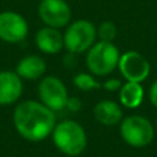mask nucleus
<instances>
[{"instance_id":"obj_1","label":"nucleus","mask_w":157,"mask_h":157,"mask_svg":"<svg viewBox=\"0 0 157 157\" xmlns=\"http://www.w3.org/2000/svg\"><path fill=\"white\" fill-rule=\"evenodd\" d=\"M13 121L22 138L30 142H40L52 134L57 125V117L54 110L44 103L26 99L17 105Z\"/></svg>"},{"instance_id":"obj_2","label":"nucleus","mask_w":157,"mask_h":157,"mask_svg":"<svg viewBox=\"0 0 157 157\" xmlns=\"http://www.w3.org/2000/svg\"><path fill=\"white\" fill-rule=\"evenodd\" d=\"M51 135L55 146L66 156H78L87 147V134L75 120H63L58 123Z\"/></svg>"},{"instance_id":"obj_3","label":"nucleus","mask_w":157,"mask_h":157,"mask_svg":"<svg viewBox=\"0 0 157 157\" xmlns=\"http://www.w3.org/2000/svg\"><path fill=\"white\" fill-rule=\"evenodd\" d=\"M120 52L113 43L98 41L87 51L86 65L92 75L108 76L119 65Z\"/></svg>"},{"instance_id":"obj_4","label":"nucleus","mask_w":157,"mask_h":157,"mask_svg":"<svg viewBox=\"0 0 157 157\" xmlns=\"http://www.w3.org/2000/svg\"><path fill=\"white\" fill-rule=\"evenodd\" d=\"M97 39V28L87 19L72 22L63 35V47L71 54H81L94 46Z\"/></svg>"},{"instance_id":"obj_5","label":"nucleus","mask_w":157,"mask_h":157,"mask_svg":"<svg viewBox=\"0 0 157 157\" xmlns=\"http://www.w3.org/2000/svg\"><path fill=\"white\" fill-rule=\"evenodd\" d=\"M120 135L132 147L147 146L155 138V127L144 116H128L121 120Z\"/></svg>"},{"instance_id":"obj_6","label":"nucleus","mask_w":157,"mask_h":157,"mask_svg":"<svg viewBox=\"0 0 157 157\" xmlns=\"http://www.w3.org/2000/svg\"><path fill=\"white\" fill-rule=\"evenodd\" d=\"M39 97L41 103L50 108L51 110H62L68 103V90L62 80L55 76H46L41 78L39 84Z\"/></svg>"},{"instance_id":"obj_7","label":"nucleus","mask_w":157,"mask_h":157,"mask_svg":"<svg viewBox=\"0 0 157 157\" xmlns=\"http://www.w3.org/2000/svg\"><path fill=\"white\" fill-rule=\"evenodd\" d=\"M39 17L51 28H63L71 22L72 11L65 0H41L39 4Z\"/></svg>"},{"instance_id":"obj_8","label":"nucleus","mask_w":157,"mask_h":157,"mask_svg":"<svg viewBox=\"0 0 157 157\" xmlns=\"http://www.w3.org/2000/svg\"><path fill=\"white\" fill-rule=\"evenodd\" d=\"M117 68L125 80L134 83H142L150 73V63L144 55L136 51H127L120 55Z\"/></svg>"},{"instance_id":"obj_9","label":"nucleus","mask_w":157,"mask_h":157,"mask_svg":"<svg viewBox=\"0 0 157 157\" xmlns=\"http://www.w3.org/2000/svg\"><path fill=\"white\" fill-rule=\"evenodd\" d=\"M29 26L21 14L14 11L0 13V40L6 43H21L26 39Z\"/></svg>"},{"instance_id":"obj_10","label":"nucleus","mask_w":157,"mask_h":157,"mask_svg":"<svg viewBox=\"0 0 157 157\" xmlns=\"http://www.w3.org/2000/svg\"><path fill=\"white\" fill-rule=\"evenodd\" d=\"M24 91L22 78L10 71L0 72V105L7 106L15 103Z\"/></svg>"},{"instance_id":"obj_11","label":"nucleus","mask_w":157,"mask_h":157,"mask_svg":"<svg viewBox=\"0 0 157 157\" xmlns=\"http://www.w3.org/2000/svg\"><path fill=\"white\" fill-rule=\"evenodd\" d=\"M36 46L41 52L57 54L63 48V35L57 28L46 26L36 33Z\"/></svg>"},{"instance_id":"obj_12","label":"nucleus","mask_w":157,"mask_h":157,"mask_svg":"<svg viewBox=\"0 0 157 157\" xmlns=\"http://www.w3.org/2000/svg\"><path fill=\"white\" fill-rule=\"evenodd\" d=\"M94 117L106 127L116 125L123 120V109L114 101H101L94 106Z\"/></svg>"},{"instance_id":"obj_13","label":"nucleus","mask_w":157,"mask_h":157,"mask_svg":"<svg viewBox=\"0 0 157 157\" xmlns=\"http://www.w3.org/2000/svg\"><path fill=\"white\" fill-rule=\"evenodd\" d=\"M47 63L39 55H28L24 57L17 65L15 73L25 80H37L46 73Z\"/></svg>"},{"instance_id":"obj_14","label":"nucleus","mask_w":157,"mask_h":157,"mask_svg":"<svg viewBox=\"0 0 157 157\" xmlns=\"http://www.w3.org/2000/svg\"><path fill=\"white\" fill-rule=\"evenodd\" d=\"M144 87L141 83H134V81H127L123 84L120 88V102L124 108L128 109H135L141 106L142 101H144Z\"/></svg>"},{"instance_id":"obj_15","label":"nucleus","mask_w":157,"mask_h":157,"mask_svg":"<svg viewBox=\"0 0 157 157\" xmlns=\"http://www.w3.org/2000/svg\"><path fill=\"white\" fill-rule=\"evenodd\" d=\"M73 84L81 91H91L101 87V84L95 80L90 73H78L73 78Z\"/></svg>"},{"instance_id":"obj_16","label":"nucleus","mask_w":157,"mask_h":157,"mask_svg":"<svg viewBox=\"0 0 157 157\" xmlns=\"http://www.w3.org/2000/svg\"><path fill=\"white\" fill-rule=\"evenodd\" d=\"M97 36L101 39V41H112L116 39L117 36V28L112 21H105L99 25V28L97 29Z\"/></svg>"},{"instance_id":"obj_17","label":"nucleus","mask_w":157,"mask_h":157,"mask_svg":"<svg viewBox=\"0 0 157 157\" xmlns=\"http://www.w3.org/2000/svg\"><path fill=\"white\" fill-rule=\"evenodd\" d=\"M121 81L119 80V78H109V80H106L105 83H103V88L108 90V91H120V88H121Z\"/></svg>"},{"instance_id":"obj_18","label":"nucleus","mask_w":157,"mask_h":157,"mask_svg":"<svg viewBox=\"0 0 157 157\" xmlns=\"http://www.w3.org/2000/svg\"><path fill=\"white\" fill-rule=\"evenodd\" d=\"M149 99H150V102H152V105L157 108V80L153 81V84L150 86V90H149Z\"/></svg>"},{"instance_id":"obj_19","label":"nucleus","mask_w":157,"mask_h":157,"mask_svg":"<svg viewBox=\"0 0 157 157\" xmlns=\"http://www.w3.org/2000/svg\"><path fill=\"white\" fill-rule=\"evenodd\" d=\"M80 99H77V98H69L68 99V103H66V108L71 109L72 112H76L80 109Z\"/></svg>"},{"instance_id":"obj_20","label":"nucleus","mask_w":157,"mask_h":157,"mask_svg":"<svg viewBox=\"0 0 157 157\" xmlns=\"http://www.w3.org/2000/svg\"><path fill=\"white\" fill-rule=\"evenodd\" d=\"M156 127H157V121H156Z\"/></svg>"}]
</instances>
